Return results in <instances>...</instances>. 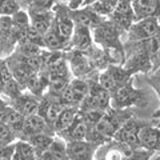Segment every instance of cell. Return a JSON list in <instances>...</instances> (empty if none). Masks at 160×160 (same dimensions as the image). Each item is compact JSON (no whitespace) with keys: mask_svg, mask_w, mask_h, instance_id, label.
<instances>
[{"mask_svg":"<svg viewBox=\"0 0 160 160\" xmlns=\"http://www.w3.org/2000/svg\"><path fill=\"white\" fill-rule=\"evenodd\" d=\"M91 31L95 46L106 51L113 64L123 66L126 53H124V46L120 40L122 32L118 29V27L108 19H104Z\"/></svg>","mask_w":160,"mask_h":160,"instance_id":"cell-1","label":"cell"},{"mask_svg":"<svg viewBox=\"0 0 160 160\" xmlns=\"http://www.w3.org/2000/svg\"><path fill=\"white\" fill-rule=\"evenodd\" d=\"M148 104L147 93L135 88L133 79L127 84L111 92V107L115 109H128L129 107H146Z\"/></svg>","mask_w":160,"mask_h":160,"instance_id":"cell-2","label":"cell"},{"mask_svg":"<svg viewBox=\"0 0 160 160\" xmlns=\"http://www.w3.org/2000/svg\"><path fill=\"white\" fill-rule=\"evenodd\" d=\"M124 46V59L123 67L133 76L138 72L147 73L152 71V63L147 51L144 49L142 42H127Z\"/></svg>","mask_w":160,"mask_h":160,"instance_id":"cell-3","label":"cell"},{"mask_svg":"<svg viewBox=\"0 0 160 160\" xmlns=\"http://www.w3.org/2000/svg\"><path fill=\"white\" fill-rule=\"evenodd\" d=\"M131 79L132 75L123 66H118V64H111L103 71H100L98 75V83L107 91H109V93L123 87Z\"/></svg>","mask_w":160,"mask_h":160,"instance_id":"cell-4","label":"cell"},{"mask_svg":"<svg viewBox=\"0 0 160 160\" xmlns=\"http://www.w3.org/2000/svg\"><path fill=\"white\" fill-rule=\"evenodd\" d=\"M52 11H53L52 28L69 44V40H71L73 28H75L73 19L71 16V8L66 3L62 2V3H58L52 8Z\"/></svg>","mask_w":160,"mask_h":160,"instance_id":"cell-5","label":"cell"},{"mask_svg":"<svg viewBox=\"0 0 160 160\" xmlns=\"http://www.w3.org/2000/svg\"><path fill=\"white\" fill-rule=\"evenodd\" d=\"M89 82V91L86 100L83 102L82 107L79 109H100L107 111L111 108V93L103 88L98 83V80H88Z\"/></svg>","mask_w":160,"mask_h":160,"instance_id":"cell-6","label":"cell"},{"mask_svg":"<svg viewBox=\"0 0 160 160\" xmlns=\"http://www.w3.org/2000/svg\"><path fill=\"white\" fill-rule=\"evenodd\" d=\"M89 91V82L86 79H76L71 80L68 87L60 95V100L66 107L80 108L83 102L86 100Z\"/></svg>","mask_w":160,"mask_h":160,"instance_id":"cell-7","label":"cell"},{"mask_svg":"<svg viewBox=\"0 0 160 160\" xmlns=\"http://www.w3.org/2000/svg\"><path fill=\"white\" fill-rule=\"evenodd\" d=\"M160 29V20L158 18H147L136 20L127 31V42H142L153 36Z\"/></svg>","mask_w":160,"mask_h":160,"instance_id":"cell-8","label":"cell"},{"mask_svg":"<svg viewBox=\"0 0 160 160\" xmlns=\"http://www.w3.org/2000/svg\"><path fill=\"white\" fill-rule=\"evenodd\" d=\"M18 47V38L13 31L11 16L0 18V59H7Z\"/></svg>","mask_w":160,"mask_h":160,"instance_id":"cell-9","label":"cell"},{"mask_svg":"<svg viewBox=\"0 0 160 160\" xmlns=\"http://www.w3.org/2000/svg\"><path fill=\"white\" fill-rule=\"evenodd\" d=\"M108 20L112 22L118 27V29L122 32V35L127 33L129 27L136 22L131 0H119L118 6L115 7L113 12L109 15Z\"/></svg>","mask_w":160,"mask_h":160,"instance_id":"cell-10","label":"cell"},{"mask_svg":"<svg viewBox=\"0 0 160 160\" xmlns=\"http://www.w3.org/2000/svg\"><path fill=\"white\" fill-rule=\"evenodd\" d=\"M144 123H146L144 120L135 119L132 116L119 128L113 140L118 143L126 144L131 148H139V131Z\"/></svg>","mask_w":160,"mask_h":160,"instance_id":"cell-11","label":"cell"},{"mask_svg":"<svg viewBox=\"0 0 160 160\" xmlns=\"http://www.w3.org/2000/svg\"><path fill=\"white\" fill-rule=\"evenodd\" d=\"M100 146L88 140L66 142V149L69 160H93Z\"/></svg>","mask_w":160,"mask_h":160,"instance_id":"cell-12","label":"cell"},{"mask_svg":"<svg viewBox=\"0 0 160 160\" xmlns=\"http://www.w3.org/2000/svg\"><path fill=\"white\" fill-rule=\"evenodd\" d=\"M40 100H42V98L35 96L31 92L22 91L16 98L11 99L9 106L13 109H16L24 118H27V116H32V115L38 113L39 107H40Z\"/></svg>","mask_w":160,"mask_h":160,"instance_id":"cell-13","label":"cell"},{"mask_svg":"<svg viewBox=\"0 0 160 160\" xmlns=\"http://www.w3.org/2000/svg\"><path fill=\"white\" fill-rule=\"evenodd\" d=\"M36 133L55 135L53 128L38 113L32 115V116H27L26 119H24L22 132L19 133L18 140H27L28 138H31L32 135H36Z\"/></svg>","mask_w":160,"mask_h":160,"instance_id":"cell-14","label":"cell"},{"mask_svg":"<svg viewBox=\"0 0 160 160\" xmlns=\"http://www.w3.org/2000/svg\"><path fill=\"white\" fill-rule=\"evenodd\" d=\"M93 39L92 31L87 27L75 24L73 33L69 40V51H79V52H88L93 48Z\"/></svg>","mask_w":160,"mask_h":160,"instance_id":"cell-15","label":"cell"},{"mask_svg":"<svg viewBox=\"0 0 160 160\" xmlns=\"http://www.w3.org/2000/svg\"><path fill=\"white\" fill-rule=\"evenodd\" d=\"M22 91V87L12 76L11 69H9L6 59H4L0 63V95H6L9 99H13Z\"/></svg>","mask_w":160,"mask_h":160,"instance_id":"cell-16","label":"cell"},{"mask_svg":"<svg viewBox=\"0 0 160 160\" xmlns=\"http://www.w3.org/2000/svg\"><path fill=\"white\" fill-rule=\"evenodd\" d=\"M139 148L144 151L160 149V128L151 123H144L139 131Z\"/></svg>","mask_w":160,"mask_h":160,"instance_id":"cell-17","label":"cell"},{"mask_svg":"<svg viewBox=\"0 0 160 160\" xmlns=\"http://www.w3.org/2000/svg\"><path fill=\"white\" fill-rule=\"evenodd\" d=\"M135 19L160 18V0H131Z\"/></svg>","mask_w":160,"mask_h":160,"instance_id":"cell-18","label":"cell"},{"mask_svg":"<svg viewBox=\"0 0 160 160\" xmlns=\"http://www.w3.org/2000/svg\"><path fill=\"white\" fill-rule=\"evenodd\" d=\"M71 16L73 19L75 24L79 26L87 27L89 29H92L100 24L104 20V18L99 16L96 12H93L89 7H80L78 9H71Z\"/></svg>","mask_w":160,"mask_h":160,"instance_id":"cell-19","label":"cell"},{"mask_svg":"<svg viewBox=\"0 0 160 160\" xmlns=\"http://www.w3.org/2000/svg\"><path fill=\"white\" fill-rule=\"evenodd\" d=\"M36 160H69L66 149V142L62 138L55 136L48 148L36 153Z\"/></svg>","mask_w":160,"mask_h":160,"instance_id":"cell-20","label":"cell"},{"mask_svg":"<svg viewBox=\"0 0 160 160\" xmlns=\"http://www.w3.org/2000/svg\"><path fill=\"white\" fill-rule=\"evenodd\" d=\"M29 15V23L40 35H46L53 22V11H27Z\"/></svg>","mask_w":160,"mask_h":160,"instance_id":"cell-21","label":"cell"},{"mask_svg":"<svg viewBox=\"0 0 160 160\" xmlns=\"http://www.w3.org/2000/svg\"><path fill=\"white\" fill-rule=\"evenodd\" d=\"M88 132V126L86 120L82 118V115L78 113L75 122L71 124L67 131H64L62 135H59V138H62L64 142H76V140H86Z\"/></svg>","mask_w":160,"mask_h":160,"instance_id":"cell-22","label":"cell"},{"mask_svg":"<svg viewBox=\"0 0 160 160\" xmlns=\"http://www.w3.org/2000/svg\"><path fill=\"white\" fill-rule=\"evenodd\" d=\"M79 113V109L75 108V107H64L62 109V112L59 113V116L56 119V122L53 124V131H55V135L59 136L62 135L64 131L71 127V124L75 122Z\"/></svg>","mask_w":160,"mask_h":160,"instance_id":"cell-23","label":"cell"},{"mask_svg":"<svg viewBox=\"0 0 160 160\" xmlns=\"http://www.w3.org/2000/svg\"><path fill=\"white\" fill-rule=\"evenodd\" d=\"M12 160H36V152H35L33 147L26 140H16Z\"/></svg>","mask_w":160,"mask_h":160,"instance_id":"cell-24","label":"cell"},{"mask_svg":"<svg viewBox=\"0 0 160 160\" xmlns=\"http://www.w3.org/2000/svg\"><path fill=\"white\" fill-rule=\"evenodd\" d=\"M119 0H98L91 6H87L92 9L93 12H96L99 16H102L104 19H108L109 15L113 12L115 7L118 6Z\"/></svg>","mask_w":160,"mask_h":160,"instance_id":"cell-25","label":"cell"},{"mask_svg":"<svg viewBox=\"0 0 160 160\" xmlns=\"http://www.w3.org/2000/svg\"><path fill=\"white\" fill-rule=\"evenodd\" d=\"M56 136V135H48V133H36V135H32L31 138H28L26 142H28L31 146L33 147L35 152L39 153L44 151L46 148L49 147V144L52 143L53 138Z\"/></svg>","mask_w":160,"mask_h":160,"instance_id":"cell-26","label":"cell"},{"mask_svg":"<svg viewBox=\"0 0 160 160\" xmlns=\"http://www.w3.org/2000/svg\"><path fill=\"white\" fill-rule=\"evenodd\" d=\"M62 2L63 0H31L27 11H51L58 3Z\"/></svg>","mask_w":160,"mask_h":160,"instance_id":"cell-27","label":"cell"},{"mask_svg":"<svg viewBox=\"0 0 160 160\" xmlns=\"http://www.w3.org/2000/svg\"><path fill=\"white\" fill-rule=\"evenodd\" d=\"M19 9H22L16 0H0V18L12 16Z\"/></svg>","mask_w":160,"mask_h":160,"instance_id":"cell-28","label":"cell"},{"mask_svg":"<svg viewBox=\"0 0 160 160\" xmlns=\"http://www.w3.org/2000/svg\"><path fill=\"white\" fill-rule=\"evenodd\" d=\"M15 153V143L0 146V160H12Z\"/></svg>","mask_w":160,"mask_h":160,"instance_id":"cell-29","label":"cell"},{"mask_svg":"<svg viewBox=\"0 0 160 160\" xmlns=\"http://www.w3.org/2000/svg\"><path fill=\"white\" fill-rule=\"evenodd\" d=\"M155 91H156V93L159 95V98H160V88H159V89H155ZM151 122H152V123H151L152 126L160 128V108L151 116Z\"/></svg>","mask_w":160,"mask_h":160,"instance_id":"cell-30","label":"cell"},{"mask_svg":"<svg viewBox=\"0 0 160 160\" xmlns=\"http://www.w3.org/2000/svg\"><path fill=\"white\" fill-rule=\"evenodd\" d=\"M84 0H63V3H66L71 9H78L80 7H83Z\"/></svg>","mask_w":160,"mask_h":160,"instance_id":"cell-31","label":"cell"},{"mask_svg":"<svg viewBox=\"0 0 160 160\" xmlns=\"http://www.w3.org/2000/svg\"><path fill=\"white\" fill-rule=\"evenodd\" d=\"M16 2L19 3L20 8L24 9V11H27V9L29 8V4H31V0H16Z\"/></svg>","mask_w":160,"mask_h":160,"instance_id":"cell-32","label":"cell"},{"mask_svg":"<svg viewBox=\"0 0 160 160\" xmlns=\"http://www.w3.org/2000/svg\"><path fill=\"white\" fill-rule=\"evenodd\" d=\"M9 107V103L7 102H4L3 99H0V112H3V111H6V109Z\"/></svg>","mask_w":160,"mask_h":160,"instance_id":"cell-33","label":"cell"},{"mask_svg":"<svg viewBox=\"0 0 160 160\" xmlns=\"http://www.w3.org/2000/svg\"><path fill=\"white\" fill-rule=\"evenodd\" d=\"M95 2H98V0H84V2H83V7L91 6V4H93Z\"/></svg>","mask_w":160,"mask_h":160,"instance_id":"cell-34","label":"cell"},{"mask_svg":"<svg viewBox=\"0 0 160 160\" xmlns=\"http://www.w3.org/2000/svg\"><path fill=\"white\" fill-rule=\"evenodd\" d=\"M160 67V49H159V52H158V58H156V69ZM155 69V71H156Z\"/></svg>","mask_w":160,"mask_h":160,"instance_id":"cell-35","label":"cell"},{"mask_svg":"<svg viewBox=\"0 0 160 160\" xmlns=\"http://www.w3.org/2000/svg\"><path fill=\"white\" fill-rule=\"evenodd\" d=\"M93 160H104L103 158H96V159H93Z\"/></svg>","mask_w":160,"mask_h":160,"instance_id":"cell-36","label":"cell"},{"mask_svg":"<svg viewBox=\"0 0 160 160\" xmlns=\"http://www.w3.org/2000/svg\"><path fill=\"white\" fill-rule=\"evenodd\" d=\"M3 60H4V59H0V63H2V62H3Z\"/></svg>","mask_w":160,"mask_h":160,"instance_id":"cell-37","label":"cell"},{"mask_svg":"<svg viewBox=\"0 0 160 160\" xmlns=\"http://www.w3.org/2000/svg\"><path fill=\"white\" fill-rule=\"evenodd\" d=\"M158 69H160V67H159V68H158Z\"/></svg>","mask_w":160,"mask_h":160,"instance_id":"cell-38","label":"cell"},{"mask_svg":"<svg viewBox=\"0 0 160 160\" xmlns=\"http://www.w3.org/2000/svg\"><path fill=\"white\" fill-rule=\"evenodd\" d=\"M159 20H160V18H159Z\"/></svg>","mask_w":160,"mask_h":160,"instance_id":"cell-39","label":"cell"}]
</instances>
